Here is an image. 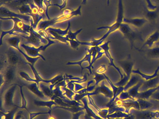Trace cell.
I'll list each match as a JSON object with an SVG mask.
<instances>
[{"label":"cell","mask_w":159,"mask_h":119,"mask_svg":"<svg viewBox=\"0 0 159 119\" xmlns=\"http://www.w3.org/2000/svg\"><path fill=\"white\" fill-rule=\"evenodd\" d=\"M18 84H14L12 85V86H10L8 89H6V92L3 95V108L4 112H7L11 110L16 107L14 103L13 98L14 96L15 92L16 90V86H18Z\"/></svg>","instance_id":"obj_7"},{"label":"cell","mask_w":159,"mask_h":119,"mask_svg":"<svg viewBox=\"0 0 159 119\" xmlns=\"http://www.w3.org/2000/svg\"><path fill=\"white\" fill-rule=\"evenodd\" d=\"M18 108H19L18 106H16L12 109L11 110L7 112H4L2 113V112H1V119H15V115Z\"/></svg>","instance_id":"obj_15"},{"label":"cell","mask_w":159,"mask_h":119,"mask_svg":"<svg viewBox=\"0 0 159 119\" xmlns=\"http://www.w3.org/2000/svg\"><path fill=\"white\" fill-rule=\"evenodd\" d=\"M0 17L2 18H16L23 20L26 24L33 26L34 20L31 16L30 15H23L17 14L13 11H11L9 8L3 6L0 8Z\"/></svg>","instance_id":"obj_6"},{"label":"cell","mask_w":159,"mask_h":119,"mask_svg":"<svg viewBox=\"0 0 159 119\" xmlns=\"http://www.w3.org/2000/svg\"><path fill=\"white\" fill-rule=\"evenodd\" d=\"M6 60L8 65L17 67L19 65H28L24 56L14 47L9 46L6 51Z\"/></svg>","instance_id":"obj_5"},{"label":"cell","mask_w":159,"mask_h":119,"mask_svg":"<svg viewBox=\"0 0 159 119\" xmlns=\"http://www.w3.org/2000/svg\"><path fill=\"white\" fill-rule=\"evenodd\" d=\"M53 100H41V99H34V104L37 106L39 107H48L50 108V111H52V106L53 105H56L57 103L53 101Z\"/></svg>","instance_id":"obj_14"},{"label":"cell","mask_w":159,"mask_h":119,"mask_svg":"<svg viewBox=\"0 0 159 119\" xmlns=\"http://www.w3.org/2000/svg\"><path fill=\"white\" fill-rule=\"evenodd\" d=\"M43 1L44 0H33V2L34 3L36 6L39 8V14L40 15L42 16L44 12V7L43 6ZM63 3L62 5H60V10H62L63 8H65L66 5L67 0H63Z\"/></svg>","instance_id":"obj_12"},{"label":"cell","mask_w":159,"mask_h":119,"mask_svg":"<svg viewBox=\"0 0 159 119\" xmlns=\"http://www.w3.org/2000/svg\"><path fill=\"white\" fill-rule=\"evenodd\" d=\"M19 75L22 77L23 79H25V81H27L29 82H36V79H33V78H31L24 71H21L19 72Z\"/></svg>","instance_id":"obj_19"},{"label":"cell","mask_w":159,"mask_h":119,"mask_svg":"<svg viewBox=\"0 0 159 119\" xmlns=\"http://www.w3.org/2000/svg\"><path fill=\"white\" fill-rule=\"evenodd\" d=\"M1 19L7 20H12L14 21L13 28L11 29L8 31H2L1 38H0V45L2 44V38L6 34L13 35L14 33H23L26 35H29L30 29L31 26L26 24L23 20L16 18H2L0 17Z\"/></svg>","instance_id":"obj_2"},{"label":"cell","mask_w":159,"mask_h":119,"mask_svg":"<svg viewBox=\"0 0 159 119\" xmlns=\"http://www.w3.org/2000/svg\"><path fill=\"white\" fill-rule=\"evenodd\" d=\"M82 30V29H80L78 30H77V31L73 33L72 32L71 30L70 29L68 33V34H67L66 36L67 37L68 39H70V40L79 41V40H78V39L77 38V36Z\"/></svg>","instance_id":"obj_18"},{"label":"cell","mask_w":159,"mask_h":119,"mask_svg":"<svg viewBox=\"0 0 159 119\" xmlns=\"http://www.w3.org/2000/svg\"><path fill=\"white\" fill-rule=\"evenodd\" d=\"M23 112L22 111H20L18 112L16 115L15 119H21L23 117Z\"/></svg>","instance_id":"obj_25"},{"label":"cell","mask_w":159,"mask_h":119,"mask_svg":"<svg viewBox=\"0 0 159 119\" xmlns=\"http://www.w3.org/2000/svg\"><path fill=\"white\" fill-rule=\"evenodd\" d=\"M38 32L41 34L43 38L46 39L48 41V43L46 44L41 45L39 47H36L34 46H31L27 45L25 44L24 43H22L21 44V47H23L25 51L26 52L28 55L31 57L36 58L37 57H40L43 60H45V59L44 57L41 55L39 53L40 51H44L45 49L49 47L51 45L55 43H57V42L55 41H53V40L50 39L48 37V34H47L46 32L43 31H39Z\"/></svg>","instance_id":"obj_3"},{"label":"cell","mask_w":159,"mask_h":119,"mask_svg":"<svg viewBox=\"0 0 159 119\" xmlns=\"http://www.w3.org/2000/svg\"><path fill=\"white\" fill-rule=\"evenodd\" d=\"M84 111H80L77 112H76V113H74L73 114V117L72 119H79V117H80L81 115L82 114H84Z\"/></svg>","instance_id":"obj_21"},{"label":"cell","mask_w":159,"mask_h":119,"mask_svg":"<svg viewBox=\"0 0 159 119\" xmlns=\"http://www.w3.org/2000/svg\"><path fill=\"white\" fill-rule=\"evenodd\" d=\"M13 1L14 0H0V6L2 7L4 5H8Z\"/></svg>","instance_id":"obj_22"},{"label":"cell","mask_w":159,"mask_h":119,"mask_svg":"<svg viewBox=\"0 0 159 119\" xmlns=\"http://www.w3.org/2000/svg\"><path fill=\"white\" fill-rule=\"evenodd\" d=\"M70 22H68V25L67 28L65 30H62L59 29H56V28H52V27H49L46 29L45 32H47L48 31H52L57 33V34H59L60 36H66L68 34L69 30L70 28Z\"/></svg>","instance_id":"obj_16"},{"label":"cell","mask_w":159,"mask_h":119,"mask_svg":"<svg viewBox=\"0 0 159 119\" xmlns=\"http://www.w3.org/2000/svg\"><path fill=\"white\" fill-rule=\"evenodd\" d=\"M21 42V38L18 36H11L8 37L6 39V42L10 46L14 47L16 49H17L25 59L27 62H29L32 65H34L35 63L40 58V57H37L36 58L31 57L28 55L27 54L23 52L19 47V43Z\"/></svg>","instance_id":"obj_8"},{"label":"cell","mask_w":159,"mask_h":119,"mask_svg":"<svg viewBox=\"0 0 159 119\" xmlns=\"http://www.w3.org/2000/svg\"><path fill=\"white\" fill-rule=\"evenodd\" d=\"M151 114L149 113H144L140 114V118L142 119H148L151 117Z\"/></svg>","instance_id":"obj_24"},{"label":"cell","mask_w":159,"mask_h":119,"mask_svg":"<svg viewBox=\"0 0 159 119\" xmlns=\"http://www.w3.org/2000/svg\"><path fill=\"white\" fill-rule=\"evenodd\" d=\"M150 55L152 56H159V49H156L152 50L150 52Z\"/></svg>","instance_id":"obj_23"},{"label":"cell","mask_w":159,"mask_h":119,"mask_svg":"<svg viewBox=\"0 0 159 119\" xmlns=\"http://www.w3.org/2000/svg\"><path fill=\"white\" fill-rule=\"evenodd\" d=\"M13 35L19 36L24 39L25 40L24 43L25 44L31 45L36 47H39L41 46L42 43L45 45L47 41H48L39 33L37 31L34 29L32 26H31L30 29L29 35L20 33H14Z\"/></svg>","instance_id":"obj_4"},{"label":"cell","mask_w":159,"mask_h":119,"mask_svg":"<svg viewBox=\"0 0 159 119\" xmlns=\"http://www.w3.org/2000/svg\"><path fill=\"white\" fill-rule=\"evenodd\" d=\"M17 10L19 11V13L21 14L30 15L32 17V11L29 4L22 6L18 7Z\"/></svg>","instance_id":"obj_17"},{"label":"cell","mask_w":159,"mask_h":119,"mask_svg":"<svg viewBox=\"0 0 159 119\" xmlns=\"http://www.w3.org/2000/svg\"><path fill=\"white\" fill-rule=\"evenodd\" d=\"M32 2H33V0H14L7 6L12 9H17L22 6L29 5Z\"/></svg>","instance_id":"obj_13"},{"label":"cell","mask_w":159,"mask_h":119,"mask_svg":"<svg viewBox=\"0 0 159 119\" xmlns=\"http://www.w3.org/2000/svg\"><path fill=\"white\" fill-rule=\"evenodd\" d=\"M51 111L49 110L48 112H31V113H30V118L29 119H33L34 118L36 117V116H38V115H41V114H49L51 115Z\"/></svg>","instance_id":"obj_20"},{"label":"cell","mask_w":159,"mask_h":119,"mask_svg":"<svg viewBox=\"0 0 159 119\" xmlns=\"http://www.w3.org/2000/svg\"><path fill=\"white\" fill-rule=\"evenodd\" d=\"M44 82H41L39 84V88H40L41 90L42 91L44 95L46 96L51 98L52 100H54V91L51 88L50 86L45 85Z\"/></svg>","instance_id":"obj_11"},{"label":"cell","mask_w":159,"mask_h":119,"mask_svg":"<svg viewBox=\"0 0 159 119\" xmlns=\"http://www.w3.org/2000/svg\"><path fill=\"white\" fill-rule=\"evenodd\" d=\"M16 67L15 66L7 65V67H5L3 72V75H1V77L3 79V88L1 90V92L2 90H6L7 86H9L10 84L15 79L16 77Z\"/></svg>","instance_id":"obj_9"},{"label":"cell","mask_w":159,"mask_h":119,"mask_svg":"<svg viewBox=\"0 0 159 119\" xmlns=\"http://www.w3.org/2000/svg\"><path fill=\"white\" fill-rule=\"evenodd\" d=\"M24 86H26L29 90H30L32 93L38 96L39 99L44 100H52L50 98L46 96L43 93L42 91L40 90L37 83H24Z\"/></svg>","instance_id":"obj_10"},{"label":"cell","mask_w":159,"mask_h":119,"mask_svg":"<svg viewBox=\"0 0 159 119\" xmlns=\"http://www.w3.org/2000/svg\"><path fill=\"white\" fill-rule=\"evenodd\" d=\"M81 5L76 10H71L70 9H66L62 15L58 16L52 19H51L48 20H41L38 24L36 31H45L46 29L49 28L50 26H52L57 23L66 21L72 18L75 16L81 15Z\"/></svg>","instance_id":"obj_1"}]
</instances>
